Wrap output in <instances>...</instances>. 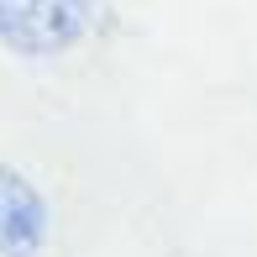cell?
Segmentation results:
<instances>
[{
    "label": "cell",
    "mask_w": 257,
    "mask_h": 257,
    "mask_svg": "<svg viewBox=\"0 0 257 257\" xmlns=\"http://www.w3.org/2000/svg\"><path fill=\"white\" fill-rule=\"evenodd\" d=\"M95 0H0V42L27 58L68 53L89 32Z\"/></svg>",
    "instance_id": "cell-1"
},
{
    "label": "cell",
    "mask_w": 257,
    "mask_h": 257,
    "mask_svg": "<svg viewBox=\"0 0 257 257\" xmlns=\"http://www.w3.org/2000/svg\"><path fill=\"white\" fill-rule=\"evenodd\" d=\"M48 236V194L21 168L0 163V257H37Z\"/></svg>",
    "instance_id": "cell-2"
}]
</instances>
